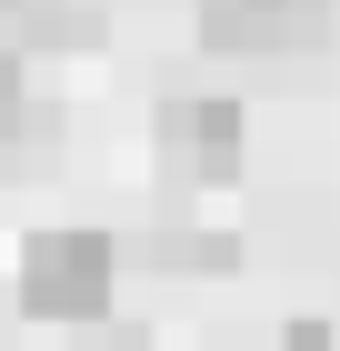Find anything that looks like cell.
Here are the masks:
<instances>
[{"mask_svg":"<svg viewBox=\"0 0 340 351\" xmlns=\"http://www.w3.org/2000/svg\"><path fill=\"white\" fill-rule=\"evenodd\" d=\"M110 291H120L110 231H40L21 251V311L30 322H101Z\"/></svg>","mask_w":340,"mask_h":351,"instance_id":"6da1fadb","label":"cell"},{"mask_svg":"<svg viewBox=\"0 0 340 351\" xmlns=\"http://www.w3.org/2000/svg\"><path fill=\"white\" fill-rule=\"evenodd\" d=\"M340 21V0H200V40L220 60H290L320 51Z\"/></svg>","mask_w":340,"mask_h":351,"instance_id":"7a4b0ae2","label":"cell"},{"mask_svg":"<svg viewBox=\"0 0 340 351\" xmlns=\"http://www.w3.org/2000/svg\"><path fill=\"white\" fill-rule=\"evenodd\" d=\"M240 151H250L240 101H160V161L181 181H231Z\"/></svg>","mask_w":340,"mask_h":351,"instance_id":"3957f363","label":"cell"},{"mask_svg":"<svg viewBox=\"0 0 340 351\" xmlns=\"http://www.w3.org/2000/svg\"><path fill=\"white\" fill-rule=\"evenodd\" d=\"M160 261H170V271H231L240 241H220V231H170V241H160Z\"/></svg>","mask_w":340,"mask_h":351,"instance_id":"277c9868","label":"cell"},{"mask_svg":"<svg viewBox=\"0 0 340 351\" xmlns=\"http://www.w3.org/2000/svg\"><path fill=\"white\" fill-rule=\"evenodd\" d=\"M30 131V71H21V51H0V151Z\"/></svg>","mask_w":340,"mask_h":351,"instance_id":"5b68a950","label":"cell"},{"mask_svg":"<svg viewBox=\"0 0 340 351\" xmlns=\"http://www.w3.org/2000/svg\"><path fill=\"white\" fill-rule=\"evenodd\" d=\"M280 351H330V322H290V331H280Z\"/></svg>","mask_w":340,"mask_h":351,"instance_id":"8992f818","label":"cell"}]
</instances>
